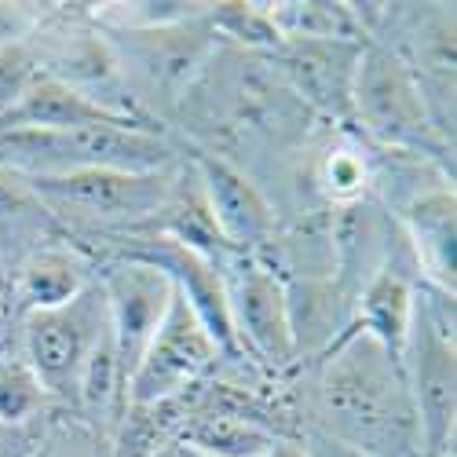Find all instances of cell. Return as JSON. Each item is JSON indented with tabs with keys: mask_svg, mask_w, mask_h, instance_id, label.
I'll return each mask as SVG.
<instances>
[{
	"mask_svg": "<svg viewBox=\"0 0 457 457\" xmlns=\"http://www.w3.org/2000/svg\"><path fill=\"white\" fill-rule=\"evenodd\" d=\"M300 428L322 432L373 457H428L399 359L359 329L300 366Z\"/></svg>",
	"mask_w": 457,
	"mask_h": 457,
	"instance_id": "cell-1",
	"label": "cell"
},
{
	"mask_svg": "<svg viewBox=\"0 0 457 457\" xmlns=\"http://www.w3.org/2000/svg\"><path fill=\"white\" fill-rule=\"evenodd\" d=\"M121 118L99 110L92 99L73 92L70 85L41 73L29 92L0 118V129H41V132H70V129H88V125H113ZM132 125V121H125ZM150 129V125H146Z\"/></svg>",
	"mask_w": 457,
	"mask_h": 457,
	"instance_id": "cell-19",
	"label": "cell"
},
{
	"mask_svg": "<svg viewBox=\"0 0 457 457\" xmlns=\"http://www.w3.org/2000/svg\"><path fill=\"white\" fill-rule=\"evenodd\" d=\"M220 366H223V355L216 348V340L205 333L195 308L176 289L158 337L150 340V348L143 352L139 366L129 377V406L179 395L187 388L202 385Z\"/></svg>",
	"mask_w": 457,
	"mask_h": 457,
	"instance_id": "cell-9",
	"label": "cell"
},
{
	"mask_svg": "<svg viewBox=\"0 0 457 457\" xmlns=\"http://www.w3.org/2000/svg\"><path fill=\"white\" fill-rule=\"evenodd\" d=\"M286 319L296 352V370L322 359L340 337L355 329V296L333 275L322 278H282Z\"/></svg>",
	"mask_w": 457,
	"mask_h": 457,
	"instance_id": "cell-14",
	"label": "cell"
},
{
	"mask_svg": "<svg viewBox=\"0 0 457 457\" xmlns=\"http://www.w3.org/2000/svg\"><path fill=\"white\" fill-rule=\"evenodd\" d=\"M359 41H282L268 59L278 81L333 125H352V81L359 66Z\"/></svg>",
	"mask_w": 457,
	"mask_h": 457,
	"instance_id": "cell-12",
	"label": "cell"
},
{
	"mask_svg": "<svg viewBox=\"0 0 457 457\" xmlns=\"http://www.w3.org/2000/svg\"><path fill=\"white\" fill-rule=\"evenodd\" d=\"M352 132L385 150H406L453 176V139L439 132L410 66L385 45L366 41L352 81Z\"/></svg>",
	"mask_w": 457,
	"mask_h": 457,
	"instance_id": "cell-4",
	"label": "cell"
},
{
	"mask_svg": "<svg viewBox=\"0 0 457 457\" xmlns=\"http://www.w3.org/2000/svg\"><path fill=\"white\" fill-rule=\"evenodd\" d=\"M453 300L428 286H417V308L410 322V337L403 348V377L421 425L425 453L446 457L453 453L457 432V315Z\"/></svg>",
	"mask_w": 457,
	"mask_h": 457,
	"instance_id": "cell-6",
	"label": "cell"
},
{
	"mask_svg": "<svg viewBox=\"0 0 457 457\" xmlns=\"http://www.w3.org/2000/svg\"><path fill=\"white\" fill-rule=\"evenodd\" d=\"M85 12L99 29H169L205 19L209 4L202 0H110V4H88Z\"/></svg>",
	"mask_w": 457,
	"mask_h": 457,
	"instance_id": "cell-23",
	"label": "cell"
},
{
	"mask_svg": "<svg viewBox=\"0 0 457 457\" xmlns=\"http://www.w3.org/2000/svg\"><path fill=\"white\" fill-rule=\"evenodd\" d=\"M312 190L322 198L326 209H345L373 195L370 146L359 132L333 125V136L315 150Z\"/></svg>",
	"mask_w": 457,
	"mask_h": 457,
	"instance_id": "cell-18",
	"label": "cell"
},
{
	"mask_svg": "<svg viewBox=\"0 0 457 457\" xmlns=\"http://www.w3.org/2000/svg\"><path fill=\"white\" fill-rule=\"evenodd\" d=\"M205 22L220 45H231L249 55H271L282 45L268 4H256V0H209Z\"/></svg>",
	"mask_w": 457,
	"mask_h": 457,
	"instance_id": "cell-22",
	"label": "cell"
},
{
	"mask_svg": "<svg viewBox=\"0 0 457 457\" xmlns=\"http://www.w3.org/2000/svg\"><path fill=\"white\" fill-rule=\"evenodd\" d=\"M263 457H312V453H308V446L300 443V436H289V439H278Z\"/></svg>",
	"mask_w": 457,
	"mask_h": 457,
	"instance_id": "cell-29",
	"label": "cell"
},
{
	"mask_svg": "<svg viewBox=\"0 0 457 457\" xmlns=\"http://www.w3.org/2000/svg\"><path fill=\"white\" fill-rule=\"evenodd\" d=\"M190 169H195L205 205L212 212L216 231L235 253L260 256L268 242L278 231V212L271 198L263 195V187L238 169L231 158L216 154V150H195L190 154Z\"/></svg>",
	"mask_w": 457,
	"mask_h": 457,
	"instance_id": "cell-11",
	"label": "cell"
},
{
	"mask_svg": "<svg viewBox=\"0 0 457 457\" xmlns=\"http://www.w3.org/2000/svg\"><path fill=\"white\" fill-rule=\"evenodd\" d=\"M96 278L106 300V322L118 345L125 377L139 366L143 352L150 348V340L158 337L169 303H172V278L143 260H125V256H110L96 263Z\"/></svg>",
	"mask_w": 457,
	"mask_h": 457,
	"instance_id": "cell-10",
	"label": "cell"
},
{
	"mask_svg": "<svg viewBox=\"0 0 457 457\" xmlns=\"http://www.w3.org/2000/svg\"><path fill=\"white\" fill-rule=\"evenodd\" d=\"M26 457H110V439L88 428L78 413H48L37 428Z\"/></svg>",
	"mask_w": 457,
	"mask_h": 457,
	"instance_id": "cell-25",
	"label": "cell"
},
{
	"mask_svg": "<svg viewBox=\"0 0 457 457\" xmlns=\"http://www.w3.org/2000/svg\"><path fill=\"white\" fill-rule=\"evenodd\" d=\"M99 33L106 37L110 52L118 55L129 92L150 121L176 113L223 48L205 19L169 29H99Z\"/></svg>",
	"mask_w": 457,
	"mask_h": 457,
	"instance_id": "cell-5",
	"label": "cell"
},
{
	"mask_svg": "<svg viewBox=\"0 0 457 457\" xmlns=\"http://www.w3.org/2000/svg\"><path fill=\"white\" fill-rule=\"evenodd\" d=\"M417 275L403 268L377 271L355 296V329L366 333L392 359H403L413 308H417Z\"/></svg>",
	"mask_w": 457,
	"mask_h": 457,
	"instance_id": "cell-16",
	"label": "cell"
},
{
	"mask_svg": "<svg viewBox=\"0 0 457 457\" xmlns=\"http://www.w3.org/2000/svg\"><path fill=\"white\" fill-rule=\"evenodd\" d=\"M12 275V303L15 315L52 312L62 308L73 296H81L96 282V260L73 242H55L22 256Z\"/></svg>",
	"mask_w": 457,
	"mask_h": 457,
	"instance_id": "cell-15",
	"label": "cell"
},
{
	"mask_svg": "<svg viewBox=\"0 0 457 457\" xmlns=\"http://www.w3.org/2000/svg\"><path fill=\"white\" fill-rule=\"evenodd\" d=\"M176 439L212 457H263L282 436H275L271 428H263L256 421H245V417L195 406Z\"/></svg>",
	"mask_w": 457,
	"mask_h": 457,
	"instance_id": "cell-20",
	"label": "cell"
},
{
	"mask_svg": "<svg viewBox=\"0 0 457 457\" xmlns=\"http://www.w3.org/2000/svg\"><path fill=\"white\" fill-rule=\"evenodd\" d=\"M52 410H59V406L52 403L45 385L33 377V370L19 355H8L0 362V428L4 432L33 428V425H41Z\"/></svg>",
	"mask_w": 457,
	"mask_h": 457,
	"instance_id": "cell-24",
	"label": "cell"
},
{
	"mask_svg": "<svg viewBox=\"0 0 457 457\" xmlns=\"http://www.w3.org/2000/svg\"><path fill=\"white\" fill-rule=\"evenodd\" d=\"M220 282L231 312V329L238 337L242 355L268 377L296 370V352L286 319V289L282 278L249 253H227L220 263Z\"/></svg>",
	"mask_w": 457,
	"mask_h": 457,
	"instance_id": "cell-8",
	"label": "cell"
},
{
	"mask_svg": "<svg viewBox=\"0 0 457 457\" xmlns=\"http://www.w3.org/2000/svg\"><path fill=\"white\" fill-rule=\"evenodd\" d=\"M12 436H15V432H4V428H0V457H8V453H12Z\"/></svg>",
	"mask_w": 457,
	"mask_h": 457,
	"instance_id": "cell-31",
	"label": "cell"
},
{
	"mask_svg": "<svg viewBox=\"0 0 457 457\" xmlns=\"http://www.w3.org/2000/svg\"><path fill=\"white\" fill-rule=\"evenodd\" d=\"M12 355V345H4V340H0V362H4Z\"/></svg>",
	"mask_w": 457,
	"mask_h": 457,
	"instance_id": "cell-32",
	"label": "cell"
},
{
	"mask_svg": "<svg viewBox=\"0 0 457 457\" xmlns=\"http://www.w3.org/2000/svg\"><path fill=\"white\" fill-rule=\"evenodd\" d=\"M183 150L165 129L146 125H88L70 132L0 129V165L19 176H70V172H165L183 165Z\"/></svg>",
	"mask_w": 457,
	"mask_h": 457,
	"instance_id": "cell-2",
	"label": "cell"
},
{
	"mask_svg": "<svg viewBox=\"0 0 457 457\" xmlns=\"http://www.w3.org/2000/svg\"><path fill=\"white\" fill-rule=\"evenodd\" d=\"M271 26L282 41H359L366 33L345 0H275L268 4Z\"/></svg>",
	"mask_w": 457,
	"mask_h": 457,
	"instance_id": "cell-21",
	"label": "cell"
},
{
	"mask_svg": "<svg viewBox=\"0 0 457 457\" xmlns=\"http://www.w3.org/2000/svg\"><path fill=\"white\" fill-rule=\"evenodd\" d=\"M55 242H70L26 176L0 165V268L12 271L22 256Z\"/></svg>",
	"mask_w": 457,
	"mask_h": 457,
	"instance_id": "cell-17",
	"label": "cell"
},
{
	"mask_svg": "<svg viewBox=\"0 0 457 457\" xmlns=\"http://www.w3.org/2000/svg\"><path fill=\"white\" fill-rule=\"evenodd\" d=\"M154 457H212V453H202V450H195V446H187V443L172 439V443H169V446H162Z\"/></svg>",
	"mask_w": 457,
	"mask_h": 457,
	"instance_id": "cell-30",
	"label": "cell"
},
{
	"mask_svg": "<svg viewBox=\"0 0 457 457\" xmlns=\"http://www.w3.org/2000/svg\"><path fill=\"white\" fill-rule=\"evenodd\" d=\"M300 443L308 446L312 457H373V453H362L355 446H345V443H337L322 432H312V428H300Z\"/></svg>",
	"mask_w": 457,
	"mask_h": 457,
	"instance_id": "cell-27",
	"label": "cell"
},
{
	"mask_svg": "<svg viewBox=\"0 0 457 457\" xmlns=\"http://www.w3.org/2000/svg\"><path fill=\"white\" fill-rule=\"evenodd\" d=\"M187 162V158H183ZM179 169L165 172H70V176H26L37 198L59 220L66 238L85 249V242H113L146 231L169 205Z\"/></svg>",
	"mask_w": 457,
	"mask_h": 457,
	"instance_id": "cell-3",
	"label": "cell"
},
{
	"mask_svg": "<svg viewBox=\"0 0 457 457\" xmlns=\"http://www.w3.org/2000/svg\"><path fill=\"white\" fill-rule=\"evenodd\" d=\"M19 322L15 315V303H12V275L0 268V340L12 345V326Z\"/></svg>",
	"mask_w": 457,
	"mask_h": 457,
	"instance_id": "cell-28",
	"label": "cell"
},
{
	"mask_svg": "<svg viewBox=\"0 0 457 457\" xmlns=\"http://www.w3.org/2000/svg\"><path fill=\"white\" fill-rule=\"evenodd\" d=\"M106 329V300L96 278L81 296H73L62 308L22 315L15 322V355L33 370L52 403L59 410H70L78 373Z\"/></svg>",
	"mask_w": 457,
	"mask_h": 457,
	"instance_id": "cell-7",
	"label": "cell"
},
{
	"mask_svg": "<svg viewBox=\"0 0 457 457\" xmlns=\"http://www.w3.org/2000/svg\"><path fill=\"white\" fill-rule=\"evenodd\" d=\"M406 249L413 256L417 282L457 296V190L439 183L395 212Z\"/></svg>",
	"mask_w": 457,
	"mask_h": 457,
	"instance_id": "cell-13",
	"label": "cell"
},
{
	"mask_svg": "<svg viewBox=\"0 0 457 457\" xmlns=\"http://www.w3.org/2000/svg\"><path fill=\"white\" fill-rule=\"evenodd\" d=\"M41 59H37L29 37L19 41H0V118L29 92V85L41 78Z\"/></svg>",
	"mask_w": 457,
	"mask_h": 457,
	"instance_id": "cell-26",
	"label": "cell"
}]
</instances>
